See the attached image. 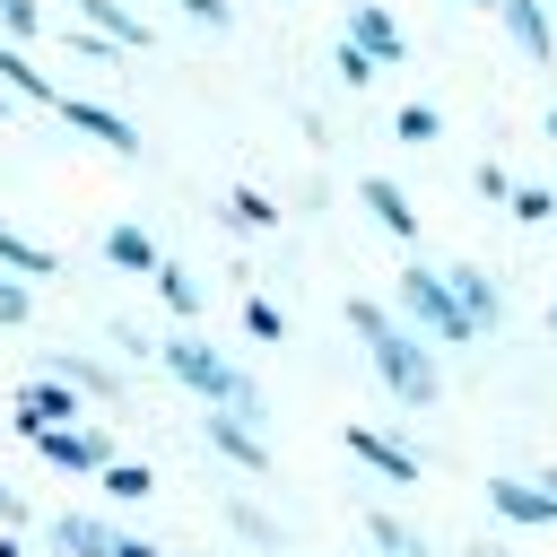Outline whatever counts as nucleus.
<instances>
[{"label":"nucleus","instance_id":"nucleus-1","mask_svg":"<svg viewBox=\"0 0 557 557\" xmlns=\"http://www.w3.org/2000/svg\"><path fill=\"white\" fill-rule=\"evenodd\" d=\"M339 313H348V331H357L366 366L383 374V392H392V400H409V409H435V392H444V374H435V348H426V339H418L400 313H383L374 296H348Z\"/></svg>","mask_w":557,"mask_h":557},{"label":"nucleus","instance_id":"nucleus-2","mask_svg":"<svg viewBox=\"0 0 557 557\" xmlns=\"http://www.w3.org/2000/svg\"><path fill=\"white\" fill-rule=\"evenodd\" d=\"M157 366H165V374H174L200 409H226V418H244V426L261 435V409H270V400H261V383H252V374H244L218 339H200V331H165Z\"/></svg>","mask_w":557,"mask_h":557},{"label":"nucleus","instance_id":"nucleus-3","mask_svg":"<svg viewBox=\"0 0 557 557\" xmlns=\"http://www.w3.org/2000/svg\"><path fill=\"white\" fill-rule=\"evenodd\" d=\"M400 322H409L426 348H470V339H479L470 313L453 305V287H444L435 261H400Z\"/></svg>","mask_w":557,"mask_h":557},{"label":"nucleus","instance_id":"nucleus-4","mask_svg":"<svg viewBox=\"0 0 557 557\" xmlns=\"http://www.w3.org/2000/svg\"><path fill=\"white\" fill-rule=\"evenodd\" d=\"M35 461H52V470H70V479H104L122 453H113V426H104V418H78V426L35 435Z\"/></svg>","mask_w":557,"mask_h":557},{"label":"nucleus","instance_id":"nucleus-5","mask_svg":"<svg viewBox=\"0 0 557 557\" xmlns=\"http://www.w3.org/2000/svg\"><path fill=\"white\" fill-rule=\"evenodd\" d=\"M339 444H348L366 470H383L392 487H418V479H426L418 444H400V435H392V426H374V418H348V426H339Z\"/></svg>","mask_w":557,"mask_h":557},{"label":"nucleus","instance_id":"nucleus-6","mask_svg":"<svg viewBox=\"0 0 557 557\" xmlns=\"http://www.w3.org/2000/svg\"><path fill=\"white\" fill-rule=\"evenodd\" d=\"M339 44H357L374 70H400V61H409V35H400V17H392L383 0H348V17H339Z\"/></svg>","mask_w":557,"mask_h":557},{"label":"nucleus","instance_id":"nucleus-7","mask_svg":"<svg viewBox=\"0 0 557 557\" xmlns=\"http://www.w3.org/2000/svg\"><path fill=\"white\" fill-rule=\"evenodd\" d=\"M9 426L35 444V435H52V426H78V392L70 383H52V374H26L17 383V400H9Z\"/></svg>","mask_w":557,"mask_h":557},{"label":"nucleus","instance_id":"nucleus-8","mask_svg":"<svg viewBox=\"0 0 557 557\" xmlns=\"http://www.w3.org/2000/svg\"><path fill=\"white\" fill-rule=\"evenodd\" d=\"M52 113H61L70 131L104 139L113 157H139V148H148V139H139V122H131V113H113V104H96V96H70V87H61V96H52Z\"/></svg>","mask_w":557,"mask_h":557},{"label":"nucleus","instance_id":"nucleus-9","mask_svg":"<svg viewBox=\"0 0 557 557\" xmlns=\"http://www.w3.org/2000/svg\"><path fill=\"white\" fill-rule=\"evenodd\" d=\"M444 287H453V305L470 313V331H479V339L505 322V287H496V270H479V261H453V270H444Z\"/></svg>","mask_w":557,"mask_h":557},{"label":"nucleus","instance_id":"nucleus-10","mask_svg":"<svg viewBox=\"0 0 557 557\" xmlns=\"http://www.w3.org/2000/svg\"><path fill=\"white\" fill-rule=\"evenodd\" d=\"M487 505H496V522H513V531H548V522H557L548 487H540V479H522V470L487 479Z\"/></svg>","mask_w":557,"mask_h":557},{"label":"nucleus","instance_id":"nucleus-11","mask_svg":"<svg viewBox=\"0 0 557 557\" xmlns=\"http://www.w3.org/2000/svg\"><path fill=\"white\" fill-rule=\"evenodd\" d=\"M44 374H52V383H70L78 400H104V409L122 400V366H104V357H87V348H52V366H44Z\"/></svg>","mask_w":557,"mask_h":557},{"label":"nucleus","instance_id":"nucleus-12","mask_svg":"<svg viewBox=\"0 0 557 557\" xmlns=\"http://www.w3.org/2000/svg\"><path fill=\"white\" fill-rule=\"evenodd\" d=\"M78 26H87V35H104L113 52H148V44H157V26H148L131 0H78Z\"/></svg>","mask_w":557,"mask_h":557},{"label":"nucleus","instance_id":"nucleus-13","mask_svg":"<svg viewBox=\"0 0 557 557\" xmlns=\"http://www.w3.org/2000/svg\"><path fill=\"white\" fill-rule=\"evenodd\" d=\"M496 17H505L513 52H522L531 70H548V61H557V26H548V0H496Z\"/></svg>","mask_w":557,"mask_h":557},{"label":"nucleus","instance_id":"nucleus-14","mask_svg":"<svg viewBox=\"0 0 557 557\" xmlns=\"http://www.w3.org/2000/svg\"><path fill=\"white\" fill-rule=\"evenodd\" d=\"M200 435H209V453H226V461H235L244 479H270V444H261V435H252L244 418H226V409H209V418H200Z\"/></svg>","mask_w":557,"mask_h":557},{"label":"nucleus","instance_id":"nucleus-15","mask_svg":"<svg viewBox=\"0 0 557 557\" xmlns=\"http://www.w3.org/2000/svg\"><path fill=\"white\" fill-rule=\"evenodd\" d=\"M44 540H52L61 557H113V540H122V531H113L104 513H87V505H70V513H52V522H44Z\"/></svg>","mask_w":557,"mask_h":557},{"label":"nucleus","instance_id":"nucleus-16","mask_svg":"<svg viewBox=\"0 0 557 557\" xmlns=\"http://www.w3.org/2000/svg\"><path fill=\"white\" fill-rule=\"evenodd\" d=\"M357 200H366V218H374L392 244H418V209H409V191H400L392 174H366V183H357Z\"/></svg>","mask_w":557,"mask_h":557},{"label":"nucleus","instance_id":"nucleus-17","mask_svg":"<svg viewBox=\"0 0 557 557\" xmlns=\"http://www.w3.org/2000/svg\"><path fill=\"white\" fill-rule=\"evenodd\" d=\"M104 261H113L122 278H157L165 252H157V235H148L139 218H113V226H104Z\"/></svg>","mask_w":557,"mask_h":557},{"label":"nucleus","instance_id":"nucleus-18","mask_svg":"<svg viewBox=\"0 0 557 557\" xmlns=\"http://www.w3.org/2000/svg\"><path fill=\"white\" fill-rule=\"evenodd\" d=\"M0 278H17V287L61 278V252H52V244H35V235H17V226L0 218Z\"/></svg>","mask_w":557,"mask_h":557},{"label":"nucleus","instance_id":"nucleus-19","mask_svg":"<svg viewBox=\"0 0 557 557\" xmlns=\"http://www.w3.org/2000/svg\"><path fill=\"white\" fill-rule=\"evenodd\" d=\"M0 96H17V104H52L61 87H52V70H35V52L0 44Z\"/></svg>","mask_w":557,"mask_h":557},{"label":"nucleus","instance_id":"nucleus-20","mask_svg":"<svg viewBox=\"0 0 557 557\" xmlns=\"http://www.w3.org/2000/svg\"><path fill=\"white\" fill-rule=\"evenodd\" d=\"M226 531H235V540H252V548H270V557L287 548V531H278V513H270L261 496H226Z\"/></svg>","mask_w":557,"mask_h":557},{"label":"nucleus","instance_id":"nucleus-21","mask_svg":"<svg viewBox=\"0 0 557 557\" xmlns=\"http://www.w3.org/2000/svg\"><path fill=\"white\" fill-rule=\"evenodd\" d=\"M366 540H374V557H435V548H426V531H418V522H400V513H383V505H366Z\"/></svg>","mask_w":557,"mask_h":557},{"label":"nucleus","instance_id":"nucleus-22","mask_svg":"<svg viewBox=\"0 0 557 557\" xmlns=\"http://www.w3.org/2000/svg\"><path fill=\"white\" fill-rule=\"evenodd\" d=\"M218 218H226V226H235V235H270V226H278V218H287V209H278V200H270V191H252V183H235V191H226V209H218Z\"/></svg>","mask_w":557,"mask_h":557},{"label":"nucleus","instance_id":"nucleus-23","mask_svg":"<svg viewBox=\"0 0 557 557\" xmlns=\"http://www.w3.org/2000/svg\"><path fill=\"white\" fill-rule=\"evenodd\" d=\"M148 287H157V305H165V313L191 331V313H200V278H191L183 261H157V278H148Z\"/></svg>","mask_w":557,"mask_h":557},{"label":"nucleus","instance_id":"nucleus-24","mask_svg":"<svg viewBox=\"0 0 557 557\" xmlns=\"http://www.w3.org/2000/svg\"><path fill=\"white\" fill-rule=\"evenodd\" d=\"M96 487H104V505H148V496H157V470H148V461H113Z\"/></svg>","mask_w":557,"mask_h":557},{"label":"nucleus","instance_id":"nucleus-25","mask_svg":"<svg viewBox=\"0 0 557 557\" xmlns=\"http://www.w3.org/2000/svg\"><path fill=\"white\" fill-rule=\"evenodd\" d=\"M0 44L35 52V44H44V9H35V0H0Z\"/></svg>","mask_w":557,"mask_h":557},{"label":"nucleus","instance_id":"nucleus-26","mask_svg":"<svg viewBox=\"0 0 557 557\" xmlns=\"http://www.w3.org/2000/svg\"><path fill=\"white\" fill-rule=\"evenodd\" d=\"M505 209H513V226H548V218H557V191H548V183H513Z\"/></svg>","mask_w":557,"mask_h":557},{"label":"nucleus","instance_id":"nucleus-27","mask_svg":"<svg viewBox=\"0 0 557 557\" xmlns=\"http://www.w3.org/2000/svg\"><path fill=\"white\" fill-rule=\"evenodd\" d=\"M392 139L426 148V139H444V113H435V104H400V113H392Z\"/></svg>","mask_w":557,"mask_h":557},{"label":"nucleus","instance_id":"nucleus-28","mask_svg":"<svg viewBox=\"0 0 557 557\" xmlns=\"http://www.w3.org/2000/svg\"><path fill=\"white\" fill-rule=\"evenodd\" d=\"M244 331H252V339H287V313H278L270 296H244Z\"/></svg>","mask_w":557,"mask_h":557},{"label":"nucleus","instance_id":"nucleus-29","mask_svg":"<svg viewBox=\"0 0 557 557\" xmlns=\"http://www.w3.org/2000/svg\"><path fill=\"white\" fill-rule=\"evenodd\" d=\"M174 9H183L191 26H209V35H226V26H235V0H174Z\"/></svg>","mask_w":557,"mask_h":557},{"label":"nucleus","instance_id":"nucleus-30","mask_svg":"<svg viewBox=\"0 0 557 557\" xmlns=\"http://www.w3.org/2000/svg\"><path fill=\"white\" fill-rule=\"evenodd\" d=\"M331 70H339V78H348V87H374V61H366V52H357V44H331Z\"/></svg>","mask_w":557,"mask_h":557},{"label":"nucleus","instance_id":"nucleus-31","mask_svg":"<svg viewBox=\"0 0 557 557\" xmlns=\"http://www.w3.org/2000/svg\"><path fill=\"white\" fill-rule=\"evenodd\" d=\"M61 44H70V52H78V61H104V70H113V61H122V52H113V44H104V35H87V26H70V35H61Z\"/></svg>","mask_w":557,"mask_h":557},{"label":"nucleus","instance_id":"nucleus-32","mask_svg":"<svg viewBox=\"0 0 557 557\" xmlns=\"http://www.w3.org/2000/svg\"><path fill=\"white\" fill-rule=\"evenodd\" d=\"M26 313H35V287H17V278H0V331H9V322H26Z\"/></svg>","mask_w":557,"mask_h":557},{"label":"nucleus","instance_id":"nucleus-33","mask_svg":"<svg viewBox=\"0 0 557 557\" xmlns=\"http://www.w3.org/2000/svg\"><path fill=\"white\" fill-rule=\"evenodd\" d=\"M470 183H479V191H487V200H505V191H513V174H505V165H496V157H479V165H470Z\"/></svg>","mask_w":557,"mask_h":557},{"label":"nucleus","instance_id":"nucleus-34","mask_svg":"<svg viewBox=\"0 0 557 557\" xmlns=\"http://www.w3.org/2000/svg\"><path fill=\"white\" fill-rule=\"evenodd\" d=\"M26 522H35V505H26V496L0 479V531H26Z\"/></svg>","mask_w":557,"mask_h":557},{"label":"nucleus","instance_id":"nucleus-35","mask_svg":"<svg viewBox=\"0 0 557 557\" xmlns=\"http://www.w3.org/2000/svg\"><path fill=\"white\" fill-rule=\"evenodd\" d=\"M113 557H165V548H157L148 531H122V540H113Z\"/></svg>","mask_w":557,"mask_h":557},{"label":"nucleus","instance_id":"nucleus-36","mask_svg":"<svg viewBox=\"0 0 557 557\" xmlns=\"http://www.w3.org/2000/svg\"><path fill=\"white\" fill-rule=\"evenodd\" d=\"M461 557H513V548H505V540H470Z\"/></svg>","mask_w":557,"mask_h":557},{"label":"nucleus","instance_id":"nucleus-37","mask_svg":"<svg viewBox=\"0 0 557 557\" xmlns=\"http://www.w3.org/2000/svg\"><path fill=\"white\" fill-rule=\"evenodd\" d=\"M0 557H26V540H17V531H0Z\"/></svg>","mask_w":557,"mask_h":557},{"label":"nucleus","instance_id":"nucleus-38","mask_svg":"<svg viewBox=\"0 0 557 557\" xmlns=\"http://www.w3.org/2000/svg\"><path fill=\"white\" fill-rule=\"evenodd\" d=\"M540 131H548V139H557V104H548V113H540Z\"/></svg>","mask_w":557,"mask_h":557},{"label":"nucleus","instance_id":"nucleus-39","mask_svg":"<svg viewBox=\"0 0 557 557\" xmlns=\"http://www.w3.org/2000/svg\"><path fill=\"white\" fill-rule=\"evenodd\" d=\"M540 487H548V505H557V470H540Z\"/></svg>","mask_w":557,"mask_h":557},{"label":"nucleus","instance_id":"nucleus-40","mask_svg":"<svg viewBox=\"0 0 557 557\" xmlns=\"http://www.w3.org/2000/svg\"><path fill=\"white\" fill-rule=\"evenodd\" d=\"M548 322H557V305H548Z\"/></svg>","mask_w":557,"mask_h":557}]
</instances>
